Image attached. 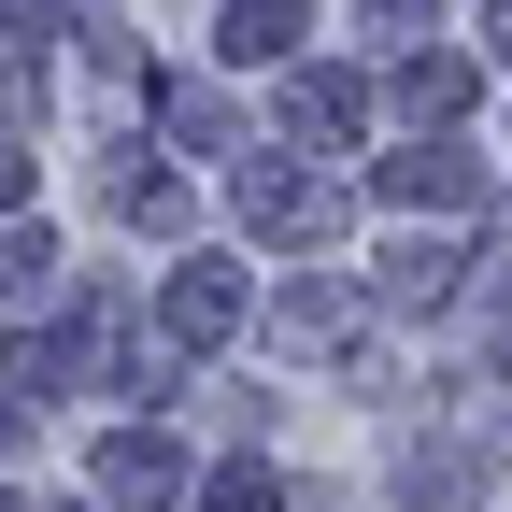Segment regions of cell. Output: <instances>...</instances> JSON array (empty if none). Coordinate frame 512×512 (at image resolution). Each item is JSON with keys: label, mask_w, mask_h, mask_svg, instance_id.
I'll list each match as a JSON object with an SVG mask.
<instances>
[{"label": "cell", "mask_w": 512, "mask_h": 512, "mask_svg": "<svg viewBox=\"0 0 512 512\" xmlns=\"http://www.w3.org/2000/svg\"><path fill=\"white\" fill-rule=\"evenodd\" d=\"M43 271H57V256H43V242H29V228H15V242H0V299H29V285H43Z\"/></svg>", "instance_id": "11"}, {"label": "cell", "mask_w": 512, "mask_h": 512, "mask_svg": "<svg viewBox=\"0 0 512 512\" xmlns=\"http://www.w3.org/2000/svg\"><path fill=\"white\" fill-rule=\"evenodd\" d=\"M399 114H470V57H399Z\"/></svg>", "instance_id": "9"}, {"label": "cell", "mask_w": 512, "mask_h": 512, "mask_svg": "<svg viewBox=\"0 0 512 512\" xmlns=\"http://www.w3.org/2000/svg\"><path fill=\"white\" fill-rule=\"evenodd\" d=\"M484 43H498V57H512V0H484Z\"/></svg>", "instance_id": "14"}, {"label": "cell", "mask_w": 512, "mask_h": 512, "mask_svg": "<svg viewBox=\"0 0 512 512\" xmlns=\"http://www.w3.org/2000/svg\"><path fill=\"white\" fill-rule=\"evenodd\" d=\"M285 128H299V143H328V157H342L356 128H370V86H356V72H313V57H299V86H285Z\"/></svg>", "instance_id": "7"}, {"label": "cell", "mask_w": 512, "mask_h": 512, "mask_svg": "<svg viewBox=\"0 0 512 512\" xmlns=\"http://www.w3.org/2000/svg\"><path fill=\"white\" fill-rule=\"evenodd\" d=\"M228 328H242V271H228V256H185V271L157 285V342L171 356H214Z\"/></svg>", "instance_id": "2"}, {"label": "cell", "mask_w": 512, "mask_h": 512, "mask_svg": "<svg viewBox=\"0 0 512 512\" xmlns=\"http://www.w3.org/2000/svg\"><path fill=\"white\" fill-rule=\"evenodd\" d=\"M370 15H399V29H427V15H441V0H370Z\"/></svg>", "instance_id": "13"}, {"label": "cell", "mask_w": 512, "mask_h": 512, "mask_svg": "<svg viewBox=\"0 0 512 512\" xmlns=\"http://www.w3.org/2000/svg\"><path fill=\"white\" fill-rule=\"evenodd\" d=\"M15 200H29V157H15V143H0V214H15Z\"/></svg>", "instance_id": "12"}, {"label": "cell", "mask_w": 512, "mask_h": 512, "mask_svg": "<svg viewBox=\"0 0 512 512\" xmlns=\"http://www.w3.org/2000/svg\"><path fill=\"white\" fill-rule=\"evenodd\" d=\"M370 200H399V214H413V200H427V214H456V200H484V157L413 143V157H384V171H370Z\"/></svg>", "instance_id": "5"}, {"label": "cell", "mask_w": 512, "mask_h": 512, "mask_svg": "<svg viewBox=\"0 0 512 512\" xmlns=\"http://www.w3.org/2000/svg\"><path fill=\"white\" fill-rule=\"evenodd\" d=\"M456 271H470L456 242H399V256H384V299H399V313H441V299H456Z\"/></svg>", "instance_id": "8"}, {"label": "cell", "mask_w": 512, "mask_h": 512, "mask_svg": "<svg viewBox=\"0 0 512 512\" xmlns=\"http://www.w3.org/2000/svg\"><path fill=\"white\" fill-rule=\"evenodd\" d=\"M271 342L313 356V370H356V356H370V299H356L342 271H299V285L271 299Z\"/></svg>", "instance_id": "1"}, {"label": "cell", "mask_w": 512, "mask_h": 512, "mask_svg": "<svg viewBox=\"0 0 512 512\" xmlns=\"http://www.w3.org/2000/svg\"><path fill=\"white\" fill-rule=\"evenodd\" d=\"M200 512H285V484H271V470H256V456H228V470L200 484Z\"/></svg>", "instance_id": "10"}, {"label": "cell", "mask_w": 512, "mask_h": 512, "mask_svg": "<svg viewBox=\"0 0 512 512\" xmlns=\"http://www.w3.org/2000/svg\"><path fill=\"white\" fill-rule=\"evenodd\" d=\"M299 43H313V0H228V15H214V57H228V72H285Z\"/></svg>", "instance_id": "4"}, {"label": "cell", "mask_w": 512, "mask_h": 512, "mask_svg": "<svg viewBox=\"0 0 512 512\" xmlns=\"http://www.w3.org/2000/svg\"><path fill=\"white\" fill-rule=\"evenodd\" d=\"M242 228L256 242H328L342 228V185L328 171H242Z\"/></svg>", "instance_id": "3"}, {"label": "cell", "mask_w": 512, "mask_h": 512, "mask_svg": "<svg viewBox=\"0 0 512 512\" xmlns=\"http://www.w3.org/2000/svg\"><path fill=\"white\" fill-rule=\"evenodd\" d=\"M100 498H128V512L185 498V441H157V427H114V441H100Z\"/></svg>", "instance_id": "6"}]
</instances>
